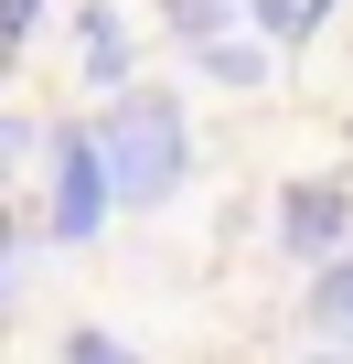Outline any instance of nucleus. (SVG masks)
Here are the masks:
<instances>
[{
	"instance_id": "obj_1",
	"label": "nucleus",
	"mask_w": 353,
	"mask_h": 364,
	"mask_svg": "<svg viewBox=\"0 0 353 364\" xmlns=\"http://www.w3.org/2000/svg\"><path fill=\"white\" fill-rule=\"evenodd\" d=\"M97 129H107V161H118L129 215H161V204L193 182V118H183L171 86H118V97L97 107Z\"/></svg>"
},
{
	"instance_id": "obj_2",
	"label": "nucleus",
	"mask_w": 353,
	"mask_h": 364,
	"mask_svg": "<svg viewBox=\"0 0 353 364\" xmlns=\"http://www.w3.org/2000/svg\"><path fill=\"white\" fill-rule=\"evenodd\" d=\"M33 182H43L33 225H43V247H65V257H86V247L107 236V215H129L118 161H107V129H97V118H54V150H43Z\"/></svg>"
},
{
	"instance_id": "obj_3",
	"label": "nucleus",
	"mask_w": 353,
	"mask_h": 364,
	"mask_svg": "<svg viewBox=\"0 0 353 364\" xmlns=\"http://www.w3.org/2000/svg\"><path fill=\"white\" fill-rule=\"evenodd\" d=\"M342 247H353V182H342V171H300V182H278V257L332 268Z\"/></svg>"
},
{
	"instance_id": "obj_4",
	"label": "nucleus",
	"mask_w": 353,
	"mask_h": 364,
	"mask_svg": "<svg viewBox=\"0 0 353 364\" xmlns=\"http://www.w3.org/2000/svg\"><path fill=\"white\" fill-rule=\"evenodd\" d=\"M75 86L86 97H118V86H139L129 65H139V43H129V22H118V0H75Z\"/></svg>"
},
{
	"instance_id": "obj_5",
	"label": "nucleus",
	"mask_w": 353,
	"mask_h": 364,
	"mask_svg": "<svg viewBox=\"0 0 353 364\" xmlns=\"http://www.w3.org/2000/svg\"><path fill=\"white\" fill-rule=\"evenodd\" d=\"M183 65H193V75H214V86H236V97H257V86L278 75V43H268L257 22H236V33H204Z\"/></svg>"
},
{
	"instance_id": "obj_6",
	"label": "nucleus",
	"mask_w": 353,
	"mask_h": 364,
	"mask_svg": "<svg viewBox=\"0 0 353 364\" xmlns=\"http://www.w3.org/2000/svg\"><path fill=\"white\" fill-rule=\"evenodd\" d=\"M310 332L353 353V247H342L332 268H310Z\"/></svg>"
},
{
	"instance_id": "obj_7",
	"label": "nucleus",
	"mask_w": 353,
	"mask_h": 364,
	"mask_svg": "<svg viewBox=\"0 0 353 364\" xmlns=\"http://www.w3.org/2000/svg\"><path fill=\"white\" fill-rule=\"evenodd\" d=\"M43 150H54V129H43L33 107H11V118H0V171H22V182H33V171H43Z\"/></svg>"
},
{
	"instance_id": "obj_8",
	"label": "nucleus",
	"mask_w": 353,
	"mask_h": 364,
	"mask_svg": "<svg viewBox=\"0 0 353 364\" xmlns=\"http://www.w3.org/2000/svg\"><path fill=\"white\" fill-rule=\"evenodd\" d=\"M54 364H139V353H129V332H107V321H75Z\"/></svg>"
},
{
	"instance_id": "obj_9",
	"label": "nucleus",
	"mask_w": 353,
	"mask_h": 364,
	"mask_svg": "<svg viewBox=\"0 0 353 364\" xmlns=\"http://www.w3.org/2000/svg\"><path fill=\"white\" fill-rule=\"evenodd\" d=\"M33 33H43V0H0V43H11V54H22Z\"/></svg>"
},
{
	"instance_id": "obj_10",
	"label": "nucleus",
	"mask_w": 353,
	"mask_h": 364,
	"mask_svg": "<svg viewBox=\"0 0 353 364\" xmlns=\"http://www.w3.org/2000/svg\"><path fill=\"white\" fill-rule=\"evenodd\" d=\"M310 364H353V353H342V343H332V353H310Z\"/></svg>"
}]
</instances>
